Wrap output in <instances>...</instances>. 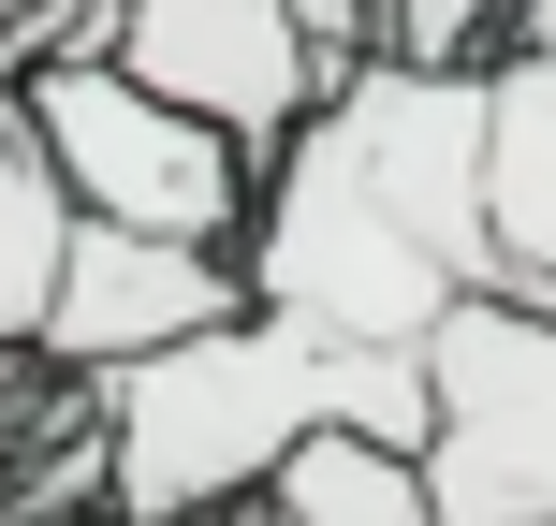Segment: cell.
Returning a JSON list of instances; mask_svg holds the SVG:
<instances>
[{"label": "cell", "mask_w": 556, "mask_h": 526, "mask_svg": "<svg viewBox=\"0 0 556 526\" xmlns=\"http://www.w3.org/2000/svg\"><path fill=\"white\" fill-rule=\"evenodd\" d=\"M469 293H513L498 191H483V59H352L264 146L250 307L425 351Z\"/></svg>", "instance_id": "obj_1"}, {"label": "cell", "mask_w": 556, "mask_h": 526, "mask_svg": "<svg viewBox=\"0 0 556 526\" xmlns=\"http://www.w3.org/2000/svg\"><path fill=\"white\" fill-rule=\"evenodd\" d=\"M323 424H366V439L425 453L440 439V365L278 322V307H235V322H205V336H176V351L103 381V512L205 526V512L264 498L293 469V439H323Z\"/></svg>", "instance_id": "obj_2"}, {"label": "cell", "mask_w": 556, "mask_h": 526, "mask_svg": "<svg viewBox=\"0 0 556 526\" xmlns=\"http://www.w3.org/2000/svg\"><path fill=\"white\" fill-rule=\"evenodd\" d=\"M29 132H45L59 191L88 220H147V234H205V249H250V205H264V146L235 132L220 103L132 74L117 44H59L45 74L15 88Z\"/></svg>", "instance_id": "obj_3"}, {"label": "cell", "mask_w": 556, "mask_h": 526, "mask_svg": "<svg viewBox=\"0 0 556 526\" xmlns=\"http://www.w3.org/2000/svg\"><path fill=\"white\" fill-rule=\"evenodd\" d=\"M425 365H440V439H425L440 526H528V512H556V307L469 293L440 336H425Z\"/></svg>", "instance_id": "obj_4"}, {"label": "cell", "mask_w": 556, "mask_h": 526, "mask_svg": "<svg viewBox=\"0 0 556 526\" xmlns=\"http://www.w3.org/2000/svg\"><path fill=\"white\" fill-rule=\"evenodd\" d=\"M235 307H250V249L147 234V220H88L74 205V249H59V293H45L29 365H45V381H117V365L176 351V336L235 322Z\"/></svg>", "instance_id": "obj_5"}, {"label": "cell", "mask_w": 556, "mask_h": 526, "mask_svg": "<svg viewBox=\"0 0 556 526\" xmlns=\"http://www.w3.org/2000/svg\"><path fill=\"white\" fill-rule=\"evenodd\" d=\"M0 15H59V0H0ZM117 59L162 88H191V103H220L250 146H278L307 103H323V59H307L293 0H117Z\"/></svg>", "instance_id": "obj_6"}, {"label": "cell", "mask_w": 556, "mask_h": 526, "mask_svg": "<svg viewBox=\"0 0 556 526\" xmlns=\"http://www.w3.org/2000/svg\"><path fill=\"white\" fill-rule=\"evenodd\" d=\"M483 191H498L513 293L556 307V0H513L498 59H483Z\"/></svg>", "instance_id": "obj_7"}, {"label": "cell", "mask_w": 556, "mask_h": 526, "mask_svg": "<svg viewBox=\"0 0 556 526\" xmlns=\"http://www.w3.org/2000/svg\"><path fill=\"white\" fill-rule=\"evenodd\" d=\"M250 526H440V469L410 439H366V424H323L293 439V469L264 498H235Z\"/></svg>", "instance_id": "obj_8"}, {"label": "cell", "mask_w": 556, "mask_h": 526, "mask_svg": "<svg viewBox=\"0 0 556 526\" xmlns=\"http://www.w3.org/2000/svg\"><path fill=\"white\" fill-rule=\"evenodd\" d=\"M59 249H74V191H59L29 103H0V365H29V336H45Z\"/></svg>", "instance_id": "obj_9"}, {"label": "cell", "mask_w": 556, "mask_h": 526, "mask_svg": "<svg viewBox=\"0 0 556 526\" xmlns=\"http://www.w3.org/2000/svg\"><path fill=\"white\" fill-rule=\"evenodd\" d=\"M293 29H307V59H323V74H352V59L395 44V0H293Z\"/></svg>", "instance_id": "obj_10"}, {"label": "cell", "mask_w": 556, "mask_h": 526, "mask_svg": "<svg viewBox=\"0 0 556 526\" xmlns=\"http://www.w3.org/2000/svg\"><path fill=\"white\" fill-rule=\"evenodd\" d=\"M528 526H556V512H528Z\"/></svg>", "instance_id": "obj_11"}]
</instances>
